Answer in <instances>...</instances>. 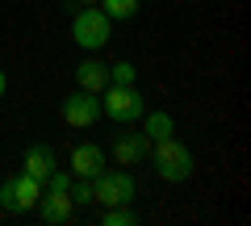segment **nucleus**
Segmentation results:
<instances>
[{
    "label": "nucleus",
    "instance_id": "1",
    "mask_svg": "<svg viewBox=\"0 0 251 226\" xmlns=\"http://www.w3.org/2000/svg\"><path fill=\"white\" fill-rule=\"evenodd\" d=\"M147 159L155 163V172H159L168 184H180V180H188V176H193V151H188V147L180 143L176 134L155 138V143H151V155H147Z\"/></svg>",
    "mask_w": 251,
    "mask_h": 226
},
{
    "label": "nucleus",
    "instance_id": "2",
    "mask_svg": "<svg viewBox=\"0 0 251 226\" xmlns=\"http://www.w3.org/2000/svg\"><path fill=\"white\" fill-rule=\"evenodd\" d=\"M109 38H113V21L105 17V9H97V4L75 9V17H72V42L80 46V50L97 54V50L109 46Z\"/></svg>",
    "mask_w": 251,
    "mask_h": 226
},
{
    "label": "nucleus",
    "instance_id": "3",
    "mask_svg": "<svg viewBox=\"0 0 251 226\" xmlns=\"http://www.w3.org/2000/svg\"><path fill=\"white\" fill-rule=\"evenodd\" d=\"M147 113V100L143 92L134 88V84H109L105 92H100V118L117 122V126H130V122H138Z\"/></svg>",
    "mask_w": 251,
    "mask_h": 226
},
{
    "label": "nucleus",
    "instance_id": "4",
    "mask_svg": "<svg viewBox=\"0 0 251 226\" xmlns=\"http://www.w3.org/2000/svg\"><path fill=\"white\" fill-rule=\"evenodd\" d=\"M88 193H92L97 205H130L134 193H138V184H134L130 172H105V168H100L88 180Z\"/></svg>",
    "mask_w": 251,
    "mask_h": 226
},
{
    "label": "nucleus",
    "instance_id": "5",
    "mask_svg": "<svg viewBox=\"0 0 251 226\" xmlns=\"http://www.w3.org/2000/svg\"><path fill=\"white\" fill-rule=\"evenodd\" d=\"M42 201V180H34L29 172H17L9 180H0V205L9 214H25Z\"/></svg>",
    "mask_w": 251,
    "mask_h": 226
},
{
    "label": "nucleus",
    "instance_id": "6",
    "mask_svg": "<svg viewBox=\"0 0 251 226\" xmlns=\"http://www.w3.org/2000/svg\"><path fill=\"white\" fill-rule=\"evenodd\" d=\"M59 113H63V122H67L72 130H92L100 122V97L80 88V92H72V97L59 105Z\"/></svg>",
    "mask_w": 251,
    "mask_h": 226
},
{
    "label": "nucleus",
    "instance_id": "7",
    "mask_svg": "<svg viewBox=\"0 0 251 226\" xmlns=\"http://www.w3.org/2000/svg\"><path fill=\"white\" fill-rule=\"evenodd\" d=\"M38 218L42 222H50V226H59V222H67V218L75 214V201H72V189H42V201H38Z\"/></svg>",
    "mask_w": 251,
    "mask_h": 226
},
{
    "label": "nucleus",
    "instance_id": "8",
    "mask_svg": "<svg viewBox=\"0 0 251 226\" xmlns=\"http://www.w3.org/2000/svg\"><path fill=\"white\" fill-rule=\"evenodd\" d=\"M147 155H151V138H147L143 130H138V134H130V130H126V134L113 143V159L122 163V168H138Z\"/></svg>",
    "mask_w": 251,
    "mask_h": 226
},
{
    "label": "nucleus",
    "instance_id": "9",
    "mask_svg": "<svg viewBox=\"0 0 251 226\" xmlns=\"http://www.w3.org/2000/svg\"><path fill=\"white\" fill-rule=\"evenodd\" d=\"M100 168H105V151L97 143H75L72 147V176L75 180H92Z\"/></svg>",
    "mask_w": 251,
    "mask_h": 226
},
{
    "label": "nucleus",
    "instance_id": "10",
    "mask_svg": "<svg viewBox=\"0 0 251 226\" xmlns=\"http://www.w3.org/2000/svg\"><path fill=\"white\" fill-rule=\"evenodd\" d=\"M75 84H80L84 92H97V97H100V92L109 88V67L100 63L97 54H88V59L75 67Z\"/></svg>",
    "mask_w": 251,
    "mask_h": 226
},
{
    "label": "nucleus",
    "instance_id": "11",
    "mask_svg": "<svg viewBox=\"0 0 251 226\" xmlns=\"http://www.w3.org/2000/svg\"><path fill=\"white\" fill-rule=\"evenodd\" d=\"M54 168H59V163H54V151H50L46 143H34V147L25 151V172L34 176V180H46Z\"/></svg>",
    "mask_w": 251,
    "mask_h": 226
},
{
    "label": "nucleus",
    "instance_id": "12",
    "mask_svg": "<svg viewBox=\"0 0 251 226\" xmlns=\"http://www.w3.org/2000/svg\"><path fill=\"white\" fill-rule=\"evenodd\" d=\"M138 122H143V134L151 138V143H155V138L176 134V122H172V113H163V109H159V113H143Z\"/></svg>",
    "mask_w": 251,
    "mask_h": 226
},
{
    "label": "nucleus",
    "instance_id": "13",
    "mask_svg": "<svg viewBox=\"0 0 251 226\" xmlns=\"http://www.w3.org/2000/svg\"><path fill=\"white\" fill-rule=\"evenodd\" d=\"M100 9H105L109 21H130L138 17V0H100Z\"/></svg>",
    "mask_w": 251,
    "mask_h": 226
},
{
    "label": "nucleus",
    "instance_id": "14",
    "mask_svg": "<svg viewBox=\"0 0 251 226\" xmlns=\"http://www.w3.org/2000/svg\"><path fill=\"white\" fill-rule=\"evenodd\" d=\"M138 214L134 209H126V205H109L105 214H100V226H134Z\"/></svg>",
    "mask_w": 251,
    "mask_h": 226
},
{
    "label": "nucleus",
    "instance_id": "15",
    "mask_svg": "<svg viewBox=\"0 0 251 226\" xmlns=\"http://www.w3.org/2000/svg\"><path fill=\"white\" fill-rule=\"evenodd\" d=\"M134 75H138V67L130 63V59H122V63L109 67V84H134Z\"/></svg>",
    "mask_w": 251,
    "mask_h": 226
},
{
    "label": "nucleus",
    "instance_id": "16",
    "mask_svg": "<svg viewBox=\"0 0 251 226\" xmlns=\"http://www.w3.org/2000/svg\"><path fill=\"white\" fill-rule=\"evenodd\" d=\"M4 88H9V80H4V67H0V97H4Z\"/></svg>",
    "mask_w": 251,
    "mask_h": 226
},
{
    "label": "nucleus",
    "instance_id": "17",
    "mask_svg": "<svg viewBox=\"0 0 251 226\" xmlns=\"http://www.w3.org/2000/svg\"><path fill=\"white\" fill-rule=\"evenodd\" d=\"M75 4H100V0H75Z\"/></svg>",
    "mask_w": 251,
    "mask_h": 226
}]
</instances>
